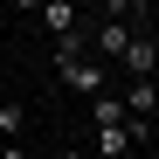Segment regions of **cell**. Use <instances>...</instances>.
Returning <instances> with one entry per match:
<instances>
[{
    "label": "cell",
    "mask_w": 159,
    "mask_h": 159,
    "mask_svg": "<svg viewBox=\"0 0 159 159\" xmlns=\"http://www.w3.org/2000/svg\"><path fill=\"white\" fill-rule=\"evenodd\" d=\"M56 76L69 90H83V97H104V83H111V62H97V56H69V62H56Z\"/></svg>",
    "instance_id": "1"
},
{
    "label": "cell",
    "mask_w": 159,
    "mask_h": 159,
    "mask_svg": "<svg viewBox=\"0 0 159 159\" xmlns=\"http://www.w3.org/2000/svg\"><path fill=\"white\" fill-rule=\"evenodd\" d=\"M139 42V28H125V21H97L90 28V48H97V62H125V48Z\"/></svg>",
    "instance_id": "2"
},
{
    "label": "cell",
    "mask_w": 159,
    "mask_h": 159,
    "mask_svg": "<svg viewBox=\"0 0 159 159\" xmlns=\"http://www.w3.org/2000/svg\"><path fill=\"white\" fill-rule=\"evenodd\" d=\"M125 76H131V83H152V76H159V48H152L145 35L125 48Z\"/></svg>",
    "instance_id": "3"
},
{
    "label": "cell",
    "mask_w": 159,
    "mask_h": 159,
    "mask_svg": "<svg viewBox=\"0 0 159 159\" xmlns=\"http://www.w3.org/2000/svg\"><path fill=\"white\" fill-rule=\"evenodd\" d=\"M90 152H97V159H125V152H131V139H125V125H97V139H90Z\"/></svg>",
    "instance_id": "4"
},
{
    "label": "cell",
    "mask_w": 159,
    "mask_h": 159,
    "mask_svg": "<svg viewBox=\"0 0 159 159\" xmlns=\"http://www.w3.org/2000/svg\"><path fill=\"white\" fill-rule=\"evenodd\" d=\"M159 111V83H131L125 90V118H152Z\"/></svg>",
    "instance_id": "5"
},
{
    "label": "cell",
    "mask_w": 159,
    "mask_h": 159,
    "mask_svg": "<svg viewBox=\"0 0 159 159\" xmlns=\"http://www.w3.org/2000/svg\"><path fill=\"white\" fill-rule=\"evenodd\" d=\"M90 125H125V97H118V90L90 97Z\"/></svg>",
    "instance_id": "6"
},
{
    "label": "cell",
    "mask_w": 159,
    "mask_h": 159,
    "mask_svg": "<svg viewBox=\"0 0 159 159\" xmlns=\"http://www.w3.org/2000/svg\"><path fill=\"white\" fill-rule=\"evenodd\" d=\"M139 14H145V0H104V21H125V28H139Z\"/></svg>",
    "instance_id": "7"
},
{
    "label": "cell",
    "mask_w": 159,
    "mask_h": 159,
    "mask_svg": "<svg viewBox=\"0 0 159 159\" xmlns=\"http://www.w3.org/2000/svg\"><path fill=\"white\" fill-rule=\"evenodd\" d=\"M21 125H28V111L7 97V104H0V139H21Z\"/></svg>",
    "instance_id": "8"
},
{
    "label": "cell",
    "mask_w": 159,
    "mask_h": 159,
    "mask_svg": "<svg viewBox=\"0 0 159 159\" xmlns=\"http://www.w3.org/2000/svg\"><path fill=\"white\" fill-rule=\"evenodd\" d=\"M139 35H145V42H152V48H159V14H152V21H145V28H139Z\"/></svg>",
    "instance_id": "9"
},
{
    "label": "cell",
    "mask_w": 159,
    "mask_h": 159,
    "mask_svg": "<svg viewBox=\"0 0 159 159\" xmlns=\"http://www.w3.org/2000/svg\"><path fill=\"white\" fill-rule=\"evenodd\" d=\"M0 159H28V145H0Z\"/></svg>",
    "instance_id": "10"
},
{
    "label": "cell",
    "mask_w": 159,
    "mask_h": 159,
    "mask_svg": "<svg viewBox=\"0 0 159 159\" xmlns=\"http://www.w3.org/2000/svg\"><path fill=\"white\" fill-rule=\"evenodd\" d=\"M56 159H90V152H83V145H62V152H56Z\"/></svg>",
    "instance_id": "11"
},
{
    "label": "cell",
    "mask_w": 159,
    "mask_h": 159,
    "mask_svg": "<svg viewBox=\"0 0 159 159\" xmlns=\"http://www.w3.org/2000/svg\"><path fill=\"white\" fill-rule=\"evenodd\" d=\"M14 7H35V14H42V0H14Z\"/></svg>",
    "instance_id": "12"
},
{
    "label": "cell",
    "mask_w": 159,
    "mask_h": 159,
    "mask_svg": "<svg viewBox=\"0 0 159 159\" xmlns=\"http://www.w3.org/2000/svg\"><path fill=\"white\" fill-rule=\"evenodd\" d=\"M152 131H159V111H152Z\"/></svg>",
    "instance_id": "13"
}]
</instances>
